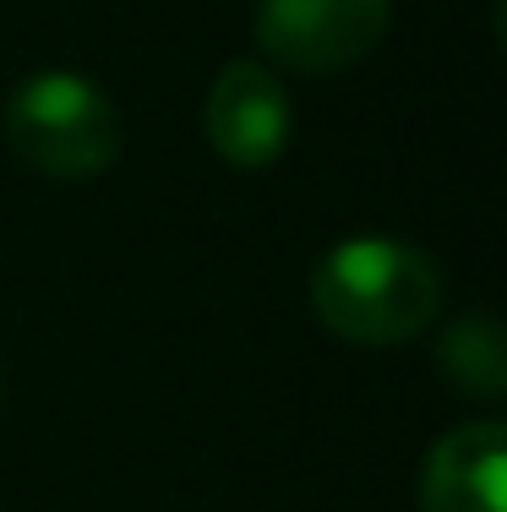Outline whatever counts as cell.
<instances>
[{"label":"cell","mask_w":507,"mask_h":512,"mask_svg":"<svg viewBox=\"0 0 507 512\" xmlns=\"http://www.w3.org/2000/svg\"><path fill=\"white\" fill-rule=\"evenodd\" d=\"M6 142L50 180H93L120 153V115L99 82L77 71H39L6 99Z\"/></svg>","instance_id":"obj_2"},{"label":"cell","mask_w":507,"mask_h":512,"mask_svg":"<svg viewBox=\"0 0 507 512\" xmlns=\"http://www.w3.org/2000/svg\"><path fill=\"white\" fill-rule=\"evenodd\" d=\"M202 131L224 164L268 169L295 131V104H289L279 71H268L262 60H229L202 99Z\"/></svg>","instance_id":"obj_4"},{"label":"cell","mask_w":507,"mask_h":512,"mask_svg":"<svg viewBox=\"0 0 507 512\" xmlns=\"http://www.w3.org/2000/svg\"><path fill=\"white\" fill-rule=\"evenodd\" d=\"M442 300V278L426 251L388 235H355L317 262L311 306L344 344L388 349L415 338Z\"/></svg>","instance_id":"obj_1"},{"label":"cell","mask_w":507,"mask_h":512,"mask_svg":"<svg viewBox=\"0 0 507 512\" xmlns=\"http://www.w3.org/2000/svg\"><path fill=\"white\" fill-rule=\"evenodd\" d=\"M442 376L469 398H502L507 393V349H502V327L491 316H464L442 333L437 344Z\"/></svg>","instance_id":"obj_6"},{"label":"cell","mask_w":507,"mask_h":512,"mask_svg":"<svg viewBox=\"0 0 507 512\" xmlns=\"http://www.w3.org/2000/svg\"><path fill=\"white\" fill-rule=\"evenodd\" d=\"M507 431L497 420L453 425L420 463V512H507Z\"/></svg>","instance_id":"obj_5"},{"label":"cell","mask_w":507,"mask_h":512,"mask_svg":"<svg viewBox=\"0 0 507 512\" xmlns=\"http://www.w3.org/2000/svg\"><path fill=\"white\" fill-rule=\"evenodd\" d=\"M393 0H262L257 44L289 71H344L382 44Z\"/></svg>","instance_id":"obj_3"}]
</instances>
